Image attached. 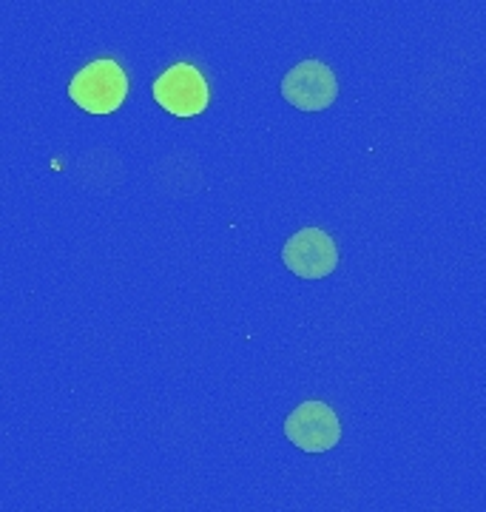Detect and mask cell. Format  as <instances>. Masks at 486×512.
Wrapping results in <instances>:
<instances>
[{"mask_svg":"<svg viewBox=\"0 0 486 512\" xmlns=\"http://www.w3.org/2000/svg\"><path fill=\"white\" fill-rule=\"evenodd\" d=\"M69 97L89 114H111L126 103V69L111 57H97L69 80Z\"/></svg>","mask_w":486,"mask_h":512,"instance_id":"cell-1","label":"cell"},{"mask_svg":"<svg viewBox=\"0 0 486 512\" xmlns=\"http://www.w3.org/2000/svg\"><path fill=\"white\" fill-rule=\"evenodd\" d=\"M154 100L174 117H197L208 109V80L194 63H174L154 80Z\"/></svg>","mask_w":486,"mask_h":512,"instance_id":"cell-2","label":"cell"},{"mask_svg":"<svg viewBox=\"0 0 486 512\" xmlns=\"http://www.w3.org/2000/svg\"><path fill=\"white\" fill-rule=\"evenodd\" d=\"M282 97L293 109L324 111L339 97V80L327 63L307 57L282 77Z\"/></svg>","mask_w":486,"mask_h":512,"instance_id":"cell-3","label":"cell"},{"mask_svg":"<svg viewBox=\"0 0 486 512\" xmlns=\"http://www.w3.org/2000/svg\"><path fill=\"white\" fill-rule=\"evenodd\" d=\"M285 436L305 453H327L342 441V421L327 402L307 399L285 419Z\"/></svg>","mask_w":486,"mask_h":512,"instance_id":"cell-4","label":"cell"},{"mask_svg":"<svg viewBox=\"0 0 486 512\" xmlns=\"http://www.w3.org/2000/svg\"><path fill=\"white\" fill-rule=\"evenodd\" d=\"M282 262L299 279H324L339 268V245L322 228H302L282 245Z\"/></svg>","mask_w":486,"mask_h":512,"instance_id":"cell-5","label":"cell"}]
</instances>
